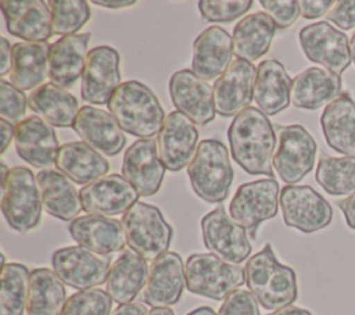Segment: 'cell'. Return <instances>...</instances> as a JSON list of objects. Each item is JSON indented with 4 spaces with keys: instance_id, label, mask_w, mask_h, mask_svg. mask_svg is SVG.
Returning <instances> with one entry per match:
<instances>
[{
    "instance_id": "6da1fadb",
    "label": "cell",
    "mask_w": 355,
    "mask_h": 315,
    "mask_svg": "<svg viewBox=\"0 0 355 315\" xmlns=\"http://www.w3.org/2000/svg\"><path fill=\"white\" fill-rule=\"evenodd\" d=\"M227 139L233 160L247 173L273 178L276 132L268 115L255 107L244 108L229 125Z\"/></svg>"
},
{
    "instance_id": "7a4b0ae2",
    "label": "cell",
    "mask_w": 355,
    "mask_h": 315,
    "mask_svg": "<svg viewBox=\"0 0 355 315\" xmlns=\"http://www.w3.org/2000/svg\"><path fill=\"white\" fill-rule=\"evenodd\" d=\"M244 269L248 290L265 309L277 311L295 301L298 294L295 272L277 261L270 244L248 258Z\"/></svg>"
},
{
    "instance_id": "3957f363",
    "label": "cell",
    "mask_w": 355,
    "mask_h": 315,
    "mask_svg": "<svg viewBox=\"0 0 355 315\" xmlns=\"http://www.w3.org/2000/svg\"><path fill=\"white\" fill-rule=\"evenodd\" d=\"M108 110L122 130L140 139L153 137L165 121L153 90L137 80L121 83L108 101Z\"/></svg>"
},
{
    "instance_id": "277c9868",
    "label": "cell",
    "mask_w": 355,
    "mask_h": 315,
    "mask_svg": "<svg viewBox=\"0 0 355 315\" xmlns=\"http://www.w3.org/2000/svg\"><path fill=\"white\" fill-rule=\"evenodd\" d=\"M193 191L207 203H220L230 191L233 168L226 146L216 139H204L187 167Z\"/></svg>"
},
{
    "instance_id": "5b68a950",
    "label": "cell",
    "mask_w": 355,
    "mask_h": 315,
    "mask_svg": "<svg viewBox=\"0 0 355 315\" xmlns=\"http://www.w3.org/2000/svg\"><path fill=\"white\" fill-rule=\"evenodd\" d=\"M190 293L212 300H225L245 282V269L212 253L191 254L184 265Z\"/></svg>"
},
{
    "instance_id": "8992f818",
    "label": "cell",
    "mask_w": 355,
    "mask_h": 315,
    "mask_svg": "<svg viewBox=\"0 0 355 315\" xmlns=\"http://www.w3.org/2000/svg\"><path fill=\"white\" fill-rule=\"evenodd\" d=\"M121 222L128 246L146 261L154 262L168 253L173 230L155 205L136 201Z\"/></svg>"
},
{
    "instance_id": "52a82bcc",
    "label": "cell",
    "mask_w": 355,
    "mask_h": 315,
    "mask_svg": "<svg viewBox=\"0 0 355 315\" xmlns=\"http://www.w3.org/2000/svg\"><path fill=\"white\" fill-rule=\"evenodd\" d=\"M42 197L36 176L26 167L11 168L1 185V212L18 233H26L36 228L42 216Z\"/></svg>"
},
{
    "instance_id": "ba28073f",
    "label": "cell",
    "mask_w": 355,
    "mask_h": 315,
    "mask_svg": "<svg viewBox=\"0 0 355 315\" xmlns=\"http://www.w3.org/2000/svg\"><path fill=\"white\" fill-rule=\"evenodd\" d=\"M273 168L287 185L304 179L313 168L318 146L311 133L298 124L277 125Z\"/></svg>"
},
{
    "instance_id": "9c48e42d",
    "label": "cell",
    "mask_w": 355,
    "mask_h": 315,
    "mask_svg": "<svg viewBox=\"0 0 355 315\" xmlns=\"http://www.w3.org/2000/svg\"><path fill=\"white\" fill-rule=\"evenodd\" d=\"M279 200L280 189L273 178L243 183L230 201V218L255 237L259 223L276 216Z\"/></svg>"
},
{
    "instance_id": "30bf717a",
    "label": "cell",
    "mask_w": 355,
    "mask_h": 315,
    "mask_svg": "<svg viewBox=\"0 0 355 315\" xmlns=\"http://www.w3.org/2000/svg\"><path fill=\"white\" fill-rule=\"evenodd\" d=\"M279 203L284 223L302 233L318 232L333 219L331 205L311 186H284Z\"/></svg>"
},
{
    "instance_id": "8fae6325",
    "label": "cell",
    "mask_w": 355,
    "mask_h": 315,
    "mask_svg": "<svg viewBox=\"0 0 355 315\" xmlns=\"http://www.w3.org/2000/svg\"><path fill=\"white\" fill-rule=\"evenodd\" d=\"M300 46L305 57L324 69L340 75L351 61L348 36L326 21L304 26L298 33Z\"/></svg>"
},
{
    "instance_id": "7c38bea8",
    "label": "cell",
    "mask_w": 355,
    "mask_h": 315,
    "mask_svg": "<svg viewBox=\"0 0 355 315\" xmlns=\"http://www.w3.org/2000/svg\"><path fill=\"white\" fill-rule=\"evenodd\" d=\"M53 269L64 284L76 290L94 289L107 280L110 259L80 246H68L54 251Z\"/></svg>"
},
{
    "instance_id": "4fadbf2b",
    "label": "cell",
    "mask_w": 355,
    "mask_h": 315,
    "mask_svg": "<svg viewBox=\"0 0 355 315\" xmlns=\"http://www.w3.org/2000/svg\"><path fill=\"white\" fill-rule=\"evenodd\" d=\"M201 232L204 246L227 262L240 264L251 254L247 230L236 223L223 207H218L202 216Z\"/></svg>"
},
{
    "instance_id": "5bb4252c",
    "label": "cell",
    "mask_w": 355,
    "mask_h": 315,
    "mask_svg": "<svg viewBox=\"0 0 355 315\" xmlns=\"http://www.w3.org/2000/svg\"><path fill=\"white\" fill-rule=\"evenodd\" d=\"M121 85L119 54L111 46H97L86 57L80 82L82 99L90 104H108Z\"/></svg>"
},
{
    "instance_id": "9a60e30c",
    "label": "cell",
    "mask_w": 355,
    "mask_h": 315,
    "mask_svg": "<svg viewBox=\"0 0 355 315\" xmlns=\"http://www.w3.org/2000/svg\"><path fill=\"white\" fill-rule=\"evenodd\" d=\"M157 147L168 171L183 169L191 162L198 147L196 124L178 110L169 112L158 132Z\"/></svg>"
},
{
    "instance_id": "2e32d148",
    "label": "cell",
    "mask_w": 355,
    "mask_h": 315,
    "mask_svg": "<svg viewBox=\"0 0 355 315\" xmlns=\"http://www.w3.org/2000/svg\"><path fill=\"white\" fill-rule=\"evenodd\" d=\"M173 105L197 125H207L215 118L214 87L190 69L176 71L169 80Z\"/></svg>"
},
{
    "instance_id": "e0dca14e",
    "label": "cell",
    "mask_w": 355,
    "mask_h": 315,
    "mask_svg": "<svg viewBox=\"0 0 355 315\" xmlns=\"http://www.w3.org/2000/svg\"><path fill=\"white\" fill-rule=\"evenodd\" d=\"M79 196L87 214L111 216L125 214L137 201L139 193L122 175L111 173L83 186Z\"/></svg>"
},
{
    "instance_id": "ac0fdd59",
    "label": "cell",
    "mask_w": 355,
    "mask_h": 315,
    "mask_svg": "<svg viewBox=\"0 0 355 315\" xmlns=\"http://www.w3.org/2000/svg\"><path fill=\"white\" fill-rule=\"evenodd\" d=\"M257 68L252 62L233 60L229 68L214 83L215 111L222 117H236L254 99Z\"/></svg>"
},
{
    "instance_id": "d6986e66",
    "label": "cell",
    "mask_w": 355,
    "mask_h": 315,
    "mask_svg": "<svg viewBox=\"0 0 355 315\" xmlns=\"http://www.w3.org/2000/svg\"><path fill=\"white\" fill-rule=\"evenodd\" d=\"M165 169L153 139H139L125 151L122 176L136 189L139 196L155 194L164 180Z\"/></svg>"
},
{
    "instance_id": "ffe728a7",
    "label": "cell",
    "mask_w": 355,
    "mask_h": 315,
    "mask_svg": "<svg viewBox=\"0 0 355 315\" xmlns=\"http://www.w3.org/2000/svg\"><path fill=\"white\" fill-rule=\"evenodd\" d=\"M184 284L183 259L179 254L168 251L151 264L141 300L153 308L173 305L179 301Z\"/></svg>"
},
{
    "instance_id": "44dd1931",
    "label": "cell",
    "mask_w": 355,
    "mask_h": 315,
    "mask_svg": "<svg viewBox=\"0 0 355 315\" xmlns=\"http://www.w3.org/2000/svg\"><path fill=\"white\" fill-rule=\"evenodd\" d=\"M15 150L28 164L47 169L55 162L58 139L53 125L37 115H31L15 125Z\"/></svg>"
},
{
    "instance_id": "7402d4cb",
    "label": "cell",
    "mask_w": 355,
    "mask_h": 315,
    "mask_svg": "<svg viewBox=\"0 0 355 315\" xmlns=\"http://www.w3.org/2000/svg\"><path fill=\"white\" fill-rule=\"evenodd\" d=\"M0 8L7 31L26 42H47L53 35L51 11L43 0H3Z\"/></svg>"
},
{
    "instance_id": "603a6c76",
    "label": "cell",
    "mask_w": 355,
    "mask_h": 315,
    "mask_svg": "<svg viewBox=\"0 0 355 315\" xmlns=\"http://www.w3.org/2000/svg\"><path fill=\"white\" fill-rule=\"evenodd\" d=\"M72 129L83 143L105 155H116L126 143L123 130L115 118L101 108L80 107Z\"/></svg>"
},
{
    "instance_id": "cb8c5ba5",
    "label": "cell",
    "mask_w": 355,
    "mask_h": 315,
    "mask_svg": "<svg viewBox=\"0 0 355 315\" xmlns=\"http://www.w3.org/2000/svg\"><path fill=\"white\" fill-rule=\"evenodd\" d=\"M68 230L78 246L98 255L123 251L125 244H128L122 222L103 215L78 216L71 221Z\"/></svg>"
},
{
    "instance_id": "d4e9b609",
    "label": "cell",
    "mask_w": 355,
    "mask_h": 315,
    "mask_svg": "<svg viewBox=\"0 0 355 315\" xmlns=\"http://www.w3.org/2000/svg\"><path fill=\"white\" fill-rule=\"evenodd\" d=\"M232 54V36L220 26H209L193 42L191 71L204 80L215 79L229 68Z\"/></svg>"
},
{
    "instance_id": "484cf974",
    "label": "cell",
    "mask_w": 355,
    "mask_h": 315,
    "mask_svg": "<svg viewBox=\"0 0 355 315\" xmlns=\"http://www.w3.org/2000/svg\"><path fill=\"white\" fill-rule=\"evenodd\" d=\"M90 33H75L62 36L50 46L49 79L61 86L71 87L82 76Z\"/></svg>"
},
{
    "instance_id": "4316f807",
    "label": "cell",
    "mask_w": 355,
    "mask_h": 315,
    "mask_svg": "<svg viewBox=\"0 0 355 315\" xmlns=\"http://www.w3.org/2000/svg\"><path fill=\"white\" fill-rule=\"evenodd\" d=\"M341 76L319 67L300 72L291 82L290 100L297 108L318 110L341 94Z\"/></svg>"
},
{
    "instance_id": "83f0119b",
    "label": "cell",
    "mask_w": 355,
    "mask_h": 315,
    "mask_svg": "<svg viewBox=\"0 0 355 315\" xmlns=\"http://www.w3.org/2000/svg\"><path fill=\"white\" fill-rule=\"evenodd\" d=\"M320 126L330 148L355 158V101L348 93H341L324 107Z\"/></svg>"
},
{
    "instance_id": "f1b7e54d",
    "label": "cell",
    "mask_w": 355,
    "mask_h": 315,
    "mask_svg": "<svg viewBox=\"0 0 355 315\" xmlns=\"http://www.w3.org/2000/svg\"><path fill=\"white\" fill-rule=\"evenodd\" d=\"M147 261L133 250H123L111 264L105 280V291L112 301L132 303L143 291L148 278Z\"/></svg>"
},
{
    "instance_id": "f546056e",
    "label": "cell",
    "mask_w": 355,
    "mask_h": 315,
    "mask_svg": "<svg viewBox=\"0 0 355 315\" xmlns=\"http://www.w3.org/2000/svg\"><path fill=\"white\" fill-rule=\"evenodd\" d=\"M291 78L277 60H265L257 67L254 100L265 115H276L286 110L290 100Z\"/></svg>"
},
{
    "instance_id": "4dcf8cb0",
    "label": "cell",
    "mask_w": 355,
    "mask_h": 315,
    "mask_svg": "<svg viewBox=\"0 0 355 315\" xmlns=\"http://www.w3.org/2000/svg\"><path fill=\"white\" fill-rule=\"evenodd\" d=\"M42 204L47 214L61 221H73L83 210L80 196L68 178L55 169H42L36 175Z\"/></svg>"
},
{
    "instance_id": "1f68e13d",
    "label": "cell",
    "mask_w": 355,
    "mask_h": 315,
    "mask_svg": "<svg viewBox=\"0 0 355 315\" xmlns=\"http://www.w3.org/2000/svg\"><path fill=\"white\" fill-rule=\"evenodd\" d=\"M275 32L276 25L266 12L245 15L233 29V54L248 62L258 60L268 53Z\"/></svg>"
},
{
    "instance_id": "d6a6232c",
    "label": "cell",
    "mask_w": 355,
    "mask_h": 315,
    "mask_svg": "<svg viewBox=\"0 0 355 315\" xmlns=\"http://www.w3.org/2000/svg\"><path fill=\"white\" fill-rule=\"evenodd\" d=\"M47 42H19L12 46V65L10 72L11 83L25 92L43 85L49 78Z\"/></svg>"
},
{
    "instance_id": "836d02e7",
    "label": "cell",
    "mask_w": 355,
    "mask_h": 315,
    "mask_svg": "<svg viewBox=\"0 0 355 315\" xmlns=\"http://www.w3.org/2000/svg\"><path fill=\"white\" fill-rule=\"evenodd\" d=\"M54 165L68 179L79 185L90 183L104 176L110 169L108 161L83 142L62 144L57 153Z\"/></svg>"
},
{
    "instance_id": "e575fe53",
    "label": "cell",
    "mask_w": 355,
    "mask_h": 315,
    "mask_svg": "<svg viewBox=\"0 0 355 315\" xmlns=\"http://www.w3.org/2000/svg\"><path fill=\"white\" fill-rule=\"evenodd\" d=\"M29 107L44 118L53 126L68 128L73 126L79 112L78 100L64 87L47 82L32 90L29 94Z\"/></svg>"
},
{
    "instance_id": "d590c367",
    "label": "cell",
    "mask_w": 355,
    "mask_h": 315,
    "mask_svg": "<svg viewBox=\"0 0 355 315\" xmlns=\"http://www.w3.org/2000/svg\"><path fill=\"white\" fill-rule=\"evenodd\" d=\"M67 293L62 280L49 268H36L31 272L26 301L28 315H61Z\"/></svg>"
},
{
    "instance_id": "8d00e7d4",
    "label": "cell",
    "mask_w": 355,
    "mask_h": 315,
    "mask_svg": "<svg viewBox=\"0 0 355 315\" xmlns=\"http://www.w3.org/2000/svg\"><path fill=\"white\" fill-rule=\"evenodd\" d=\"M315 179L330 196H352L355 193V158L322 154Z\"/></svg>"
},
{
    "instance_id": "74e56055",
    "label": "cell",
    "mask_w": 355,
    "mask_h": 315,
    "mask_svg": "<svg viewBox=\"0 0 355 315\" xmlns=\"http://www.w3.org/2000/svg\"><path fill=\"white\" fill-rule=\"evenodd\" d=\"M29 269L18 262L4 264L0 275V315H22L29 291Z\"/></svg>"
},
{
    "instance_id": "f35d334b",
    "label": "cell",
    "mask_w": 355,
    "mask_h": 315,
    "mask_svg": "<svg viewBox=\"0 0 355 315\" xmlns=\"http://www.w3.org/2000/svg\"><path fill=\"white\" fill-rule=\"evenodd\" d=\"M49 6L55 35H75L90 19V7L85 0H51Z\"/></svg>"
},
{
    "instance_id": "ab89813d",
    "label": "cell",
    "mask_w": 355,
    "mask_h": 315,
    "mask_svg": "<svg viewBox=\"0 0 355 315\" xmlns=\"http://www.w3.org/2000/svg\"><path fill=\"white\" fill-rule=\"evenodd\" d=\"M112 298L105 290L87 289L73 293L61 315H111Z\"/></svg>"
},
{
    "instance_id": "60d3db41",
    "label": "cell",
    "mask_w": 355,
    "mask_h": 315,
    "mask_svg": "<svg viewBox=\"0 0 355 315\" xmlns=\"http://www.w3.org/2000/svg\"><path fill=\"white\" fill-rule=\"evenodd\" d=\"M252 6L251 0H201L198 11L204 21L208 22H230L243 17Z\"/></svg>"
},
{
    "instance_id": "b9f144b4",
    "label": "cell",
    "mask_w": 355,
    "mask_h": 315,
    "mask_svg": "<svg viewBox=\"0 0 355 315\" xmlns=\"http://www.w3.org/2000/svg\"><path fill=\"white\" fill-rule=\"evenodd\" d=\"M28 104L29 101L22 90L4 79L0 80V115L3 119L11 124L21 122V118L26 114Z\"/></svg>"
},
{
    "instance_id": "7bdbcfd3",
    "label": "cell",
    "mask_w": 355,
    "mask_h": 315,
    "mask_svg": "<svg viewBox=\"0 0 355 315\" xmlns=\"http://www.w3.org/2000/svg\"><path fill=\"white\" fill-rule=\"evenodd\" d=\"M259 4L279 29L291 26L300 15V6L295 0H261Z\"/></svg>"
},
{
    "instance_id": "ee69618b",
    "label": "cell",
    "mask_w": 355,
    "mask_h": 315,
    "mask_svg": "<svg viewBox=\"0 0 355 315\" xmlns=\"http://www.w3.org/2000/svg\"><path fill=\"white\" fill-rule=\"evenodd\" d=\"M258 304L250 290L237 289L223 300L218 315H261Z\"/></svg>"
},
{
    "instance_id": "f6af8a7d",
    "label": "cell",
    "mask_w": 355,
    "mask_h": 315,
    "mask_svg": "<svg viewBox=\"0 0 355 315\" xmlns=\"http://www.w3.org/2000/svg\"><path fill=\"white\" fill-rule=\"evenodd\" d=\"M326 18L340 29L348 31L355 28V0L334 1Z\"/></svg>"
},
{
    "instance_id": "bcb514c9",
    "label": "cell",
    "mask_w": 355,
    "mask_h": 315,
    "mask_svg": "<svg viewBox=\"0 0 355 315\" xmlns=\"http://www.w3.org/2000/svg\"><path fill=\"white\" fill-rule=\"evenodd\" d=\"M333 0H300V14L305 19H313L324 15L333 7Z\"/></svg>"
},
{
    "instance_id": "7dc6e473",
    "label": "cell",
    "mask_w": 355,
    "mask_h": 315,
    "mask_svg": "<svg viewBox=\"0 0 355 315\" xmlns=\"http://www.w3.org/2000/svg\"><path fill=\"white\" fill-rule=\"evenodd\" d=\"M12 47L6 37L0 39V75L4 76L11 72Z\"/></svg>"
},
{
    "instance_id": "c3c4849f",
    "label": "cell",
    "mask_w": 355,
    "mask_h": 315,
    "mask_svg": "<svg viewBox=\"0 0 355 315\" xmlns=\"http://www.w3.org/2000/svg\"><path fill=\"white\" fill-rule=\"evenodd\" d=\"M338 208L344 214L347 225L355 230V193L352 196H348L337 203Z\"/></svg>"
},
{
    "instance_id": "681fc988",
    "label": "cell",
    "mask_w": 355,
    "mask_h": 315,
    "mask_svg": "<svg viewBox=\"0 0 355 315\" xmlns=\"http://www.w3.org/2000/svg\"><path fill=\"white\" fill-rule=\"evenodd\" d=\"M111 315H150V311L143 303L139 301H132L128 304H121L118 305Z\"/></svg>"
},
{
    "instance_id": "f907efd6",
    "label": "cell",
    "mask_w": 355,
    "mask_h": 315,
    "mask_svg": "<svg viewBox=\"0 0 355 315\" xmlns=\"http://www.w3.org/2000/svg\"><path fill=\"white\" fill-rule=\"evenodd\" d=\"M0 128H1V147H0V153H4L8 147V144L11 143V140L15 137V125L6 121V119H0Z\"/></svg>"
},
{
    "instance_id": "816d5d0a",
    "label": "cell",
    "mask_w": 355,
    "mask_h": 315,
    "mask_svg": "<svg viewBox=\"0 0 355 315\" xmlns=\"http://www.w3.org/2000/svg\"><path fill=\"white\" fill-rule=\"evenodd\" d=\"M92 3L105 8H122V7L133 6L136 1L135 0H93Z\"/></svg>"
},
{
    "instance_id": "f5cc1de1",
    "label": "cell",
    "mask_w": 355,
    "mask_h": 315,
    "mask_svg": "<svg viewBox=\"0 0 355 315\" xmlns=\"http://www.w3.org/2000/svg\"><path fill=\"white\" fill-rule=\"evenodd\" d=\"M268 315H312V314H311L308 309H305V308L288 305V307H286V308L273 311L272 314H268Z\"/></svg>"
},
{
    "instance_id": "db71d44e",
    "label": "cell",
    "mask_w": 355,
    "mask_h": 315,
    "mask_svg": "<svg viewBox=\"0 0 355 315\" xmlns=\"http://www.w3.org/2000/svg\"><path fill=\"white\" fill-rule=\"evenodd\" d=\"M187 315H218L211 307H200L190 311Z\"/></svg>"
},
{
    "instance_id": "11a10c76",
    "label": "cell",
    "mask_w": 355,
    "mask_h": 315,
    "mask_svg": "<svg viewBox=\"0 0 355 315\" xmlns=\"http://www.w3.org/2000/svg\"><path fill=\"white\" fill-rule=\"evenodd\" d=\"M150 315H175V314L169 307H165V308H153L150 311Z\"/></svg>"
},
{
    "instance_id": "9f6ffc18",
    "label": "cell",
    "mask_w": 355,
    "mask_h": 315,
    "mask_svg": "<svg viewBox=\"0 0 355 315\" xmlns=\"http://www.w3.org/2000/svg\"><path fill=\"white\" fill-rule=\"evenodd\" d=\"M349 53H351V61L355 65V32L352 33V36L349 39Z\"/></svg>"
},
{
    "instance_id": "6f0895ef",
    "label": "cell",
    "mask_w": 355,
    "mask_h": 315,
    "mask_svg": "<svg viewBox=\"0 0 355 315\" xmlns=\"http://www.w3.org/2000/svg\"><path fill=\"white\" fill-rule=\"evenodd\" d=\"M0 165H1V185L6 182V179H7V176H8V172H10V169L7 168V165H6V162H0Z\"/></svg>"
}]
</instances>
